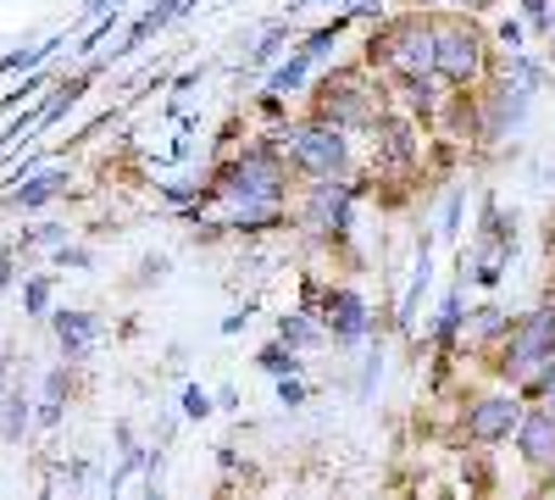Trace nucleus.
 Segmentation results:
<instances>
[{
    "instance_id": "nucleus-1",
    "label": "nucleus",
    "mask_w": 555,
    "mask_h": 500,
    "mask_svg": "<svg viewBox=\"0 0 555 500\" xmlns=\"http://www.w3.org/2000/svg\"><path fill=\"white\" fill-rule=\"evenodd\" d=\"M378 67H366V62H339L334 73H322L311 84V117L322 123H334L345 133H366L395 101H389V78H373Z\"/></svg>"
},
{
    "instance_id": "nucleus-2",
    "label": "nucleus",
    "mask_w": 555,
    "mask_h": 500,
    "mask_svg": "<svg viewBox=\"0 0 555 500\" xmlns=\"http://www.w3.org/2000/svg\"><path fill=\"white\" fill-rule=\"evenodd\" d=\"M289 156L272 140H250L245 151H234L228 162H217L206 172V195L211 201H289Z\"/></svg>"
},
{
    "instance_id": "nucleus-3",
    "label": "nucleus",
    "mask_w": 555,
    "mask_h": 500,
    "mask_svg": "<svg viewBox=\"0 0 555 500\" xmlns=\"http://www.w3.org/2000/svg\"><path fill=\"white\" fill-rule=\"evenodd\" d=\"M366 67H378L384 78H423L439 73V51H434V12H389L373 34H366Z\"/></svg>"
},
{
    "instance_id": "nucleus-4",
    "label": "nucleus",
    "mask_w": 555,
    "mask_h": 500,
    "mask_svg": "<svg viewBox=\"0 0 555 500\" xmlns=\"http://www.w3.org/2000/svg\"><path fill=\"white\" fill-rule=\"evenodd\" d=\"M272 140L284 145L289 167L300 178H345L356 167V151H350V133L334 128V123H322V117H295V123H278L272 128Z\"/></svg>"
},
{
    "instance_id": "nucleus-5",
    "label": "nucleus",
    "mask_w": 555,
    "mask_h": 500,
    "mask_svg": "<svg viewBox=\"0 0 555 500\" xmlns=\"http://www.w3.org/2000/svg\"><path fill=\"white\" fill-rule=\"evenodd\" d=\"M434 51H439V78L450 89H483L494 73V56H500L483 39V28L455 12H434Z\"/></svg>"
},
{
    "instance_id": "nucleus-6",
    "label": "nucleus",
    "mask_w": 555,
    "mask_h": 500,
    "mask_svg": "<svg viewBox=\"0 0 555 500\" xmlns=\"http://www.w3.org/2000/svg\"><path fill=\"white\" fill-rule=\"evenodd\" d=\"M555 356V300H539L533 311H522V317H512V334L500 339V350H494V379L500 384H522V379H533L544 361Z\"/></svg>"
},
{
    "instance_id": "nucleus-7",
    "label": "nucleus",
    "mask_w": 555,
    "mask_h": 500,
    "mask_svg": "<svg viewBox=\"0 0 555 500\" xmlns=\"http://www.w3.org/2000/svg\"><path fill=\"white\" fill-rule=\"evenodd\" d=\"M361 178H306L300 190V206H295V222L322 240V245H345L350 240V222H356V201H361Z\"/></svg>"
},
{
    "instance_id": "nucleus-8",
    "label": "nucleus",
    "mask_w": 555,
    "mask_h": 500,
    "mask_svg": "<svg viewBox=\"0 0 555 500\" xmlns=\"http://www.w3.org/2000/svg\"><path fill=\"white\" fill-rule=\"evenodd\" d=\"M517 256V217H505L494 195H483V217H478V234L461 256V279L478 284V290H500L505 267Z\"/></svg>"
},
{
    "instance_id": "nucleus-9",
    "label": "nucleus",
    "mask_w": 555,
    "mask_h": 500,
    "mask_svg": "<svg viewBox=\"0 0 555 500\" xmlns=\"http://www.w3.org/2000/svg\"><path fill=\"white\" fill-rule=\"evenodd\" d=\"M528 412V400L505 384V389H483V395H467V406H461V439L467 445H512L517 439V423Z\"/></svg>"
},
{
    "instance_id": "nucleus-10",
    "label": "nucleus",
    "mask_w": 555,
    "mask_h": 500,
    "mask_svg": "<svg viewBox=\"0 0 555 500\" xmlns=\"http://www.w3.org/2000/svg\"><path fill=\"white\" fill-rule=\"evenodd\" d=\"M366 140H373V172L378 178H411L416 167H423V128H416L411 112H384L373 128H366Z\"/></svg>"
},
{
    "instance_id": "nucleus-11",
    "label": "nucleus",
    "mask_w": 555,
    "mask_h": 500,
    "mask_svg": "<svg viewBox=\"0 0 555 500\" xmlns=\"http://www.w3.org/2000/svg\"><path fill=\"white\" fill-rule=\"evenodd\" d=\"M317 317H322V329H328L334 350L373 345V306H366V295L356 284H322Z\"/></svg>"
},
{
    "instance_id": "nucleus-12",
    "label": "nucleus",
    "mask_w": 555,
    "mask_h": 500,
    "mask_svg": "<svg viewBox=\"0 0 555 500\" xmlns=\"http://www.w3.org/2000/svg\"><path fill=\"white\" fill-rule=\"evenodd\" d=\"M517 457L533 473H555V412L544 400H528V412L517 423Z\"/></svg>"
},
{
    "instance_id": "nucleus-13",
    "label": "nucleus",
    "mask_w": 555,
    "mask_h": 500,
    "mask_svg": "<svg viewBox=\"0 0 555 500\" xmlns=\"http://www.w3.org/2000/svg\"><path fill=\"white\" fill-rule=\"evenodd\" d=\"M101 339V317L95 311H56V345L67 361H83Z\"/></svg>"
},
{
    "instance_id": "nucleus-14",
    "label": "nucleus",
    "mask_w": 555,
    "mask_h": 500,
    "mask_svg": "<svg viewBox=\"0 0 555 500\" xmlns=\"http://www.w3.org/2000/svg\"><path fill=\"white\" fill-rule=\"evenodd\" d=\"M278 339L295 345L300 356H306V350H328V345H334V339H328V329H322V317H317L311 306H295V311L278 317Z\"/></svg>"
},
{
    "instance_id": "nucleus-15",
    "label": "nucleus",
    "mask_w": 555,
    "mask_h": 500,
    "mask_svg": "<svg viewBox=\"0 0 555 500\" xmlns=\"http://www.w3.org/2000/svg\"><path fill=\"white\" fill-rule=\"evenodd\" d=\"M300 34H295V17H278V23H267L261 34H256V44L245 51V67L250 73H267L278 56H284V44H295Z\"/></svg>"
},
{
    "instance_id": "nucleus-16",
    "label": "nucleus",
    "mask_w": 555,
    "mask_h": 500,
    "mask_svg": "<svg viewBox=\"0 0 555 500\" xmlns=\"http://www.w3.org/2000/svg\"><path fill=\"white\" fill-rule=\"evenodd\" d=\"M311 73H317V62L300 51V39H295L289 56H278V62L267 67V89H278V95H300V89L311 84Z\"/></svg>"
},
{
    "instance_id": "nucleus-17",
    "label": "nucleus",
    "mask_w": 555,
    "mask_h": 500,
    "mask_svg": "<svg viewBox=\"0 0 555 500\" xmlns=\"http://www.w3.org/2000/svg\"><path fill=\"white\" fill-rule=\"evenodd\" d=\"M62 190H67V167L34 172V178H23V184L12 190V206H17V211H39V206H51Z\"/></svg>"
},
{
    "instance_id": "nucleus-18",
    "label": "nucleus",
    "mask_w": 555,
    "mask_h": 500,
    "mask_svg": "<svg viewBox=\"0 0 555 500\" xmlns=\"http://www.w3.org/2000/svg\"><path fill=\"white\" fill-rule=\"evenodd\" d=\"M461 334H467L473 345H500L505 334H512V311H505L500 300H483V306L467 311V329Z\"/></svg>"
},
{
    "instance_id": "nucleus-19",
    "label": "nucleus",
    "mask_w": 555,
    "mask_h": 500,
    "mask_svg": "<svg viewBox=\"0 0 555 500\" xmlns=\"http://www.w3.org/2000/svg\"><path fill=\"white\" fill-rule=\"evenodd\" d=\"M256 368L267 373V379H295V373H306V356L295 350V345H284V339H267L261 350H256Z\"/></svg>"
},
{
    "instance_id": "nucleus-20",
    "label": "nucleus",
    "mask_w": 555,
    "mask_h": 500,
    "mask_svg": "<svg viewBox=\"0 0 555 500\" xmlns=\"http://www.w3.org/2000/svg\"><path fill=\"white\" fill-rule=\"evenodd\" d=\"M62 395H67V368H51L44 373V400H39V423L44 428L62 423Z\"/></svg>"
},
{
    "instance_id": "nucleus-21",
    "label": "nucleus",
    "mask_w": 555,
    "mask_h": 500,
    "mask_svg": "<svg viewBox=\"0 0 555 500\" xmlns=\"http://www.w3.org/2000/svg\"><path fill=\"white\" fill-rule=\"evenodd\" d=\"M56 44H62V39H44V44H28V51H12V56H0V78H7V73H17V67H23V73H34V67H39L44 56L56 51Z\"/></svg>"
},
{
    "instance_id": "nucleus-22",
    "label": "nucleus",
    "mask_w": 555,
    "mask_h": 500,
    "mask_svg": "<svg viewBox=\"0 0 555 500\" xmlns=\"http://www.w3.org/2000/svg\"><path fill=\"white\" fill-rule=\"evenodd\" d=\"M28 412H34V406H28V395H7V423H0V434H7V439H23V428H28Z\"/></svg>"
},
{
    "instance_id": "nucleus-23",
    "label": "nucleus",
    "mask_w": 555,
    "mask_h": 500,
    "mask_svg": "<svg viewBox=\"0 0 555 500\" xmlns=\"http://www.w3.org/2000/svg\"><path fill=\"white\" fill-rule=\"evenodd\" d=\"M378 379H384V345H373V350H366V361H361V384H356V395L366 400V395H373V389H378Z\"/></svg>"
},
{
    "instance_id": "nucleus-24",
    "label": "nucleus",
    "mask_w": 555,
    "mask_h": 500,
    "mask_svg": "<svg viewBox=\"0 0 555 500\" xmlns=\"http://www.w3.org/2000/svg\"><path fill=\"white\" fill-rule=\"evenodd\" d=\"M211 406H217V395H206L201 384H183V418L206 423V418H211Z\"/></svg>"
},
{
    "instance_id": "nucleus-25",
    "label": "nucleus",
    "mask_w": 555,
    "mask_h": 500,
    "mask_svg": "<svg viewBox=\"0 0 555 500\" xmlns=\"http://www.w3.org/2000/svg\"><path fill=\"white\" fill-rule=\"evenodd\" d=\"M306 400H311V389L300 384V373L295 379H278V406H284V412H300Z\"/></svg>"
},
{
    "instance_id": "nucleus-26",
    "label": "nucleus",
    "mask_w": 555,
    "mask_h": 500,
    "mask_svg": "<svg viewBox=\"0 0 555 500\" xmlns=\"http://www.w3.org/2000/svg\"><path fill=\"white\" fill-rule=\"evenodd\" d=\"M517 7L528 12L522 23H528L533 34H555V17H550V0H517Z\"/></svg>"
},
{
    "instance_id": "nucleus-27",
    "label": "nucleus",
    "mask_w": 555,
    "mask_h": 500,
    "mask_svg": "<svg viewBox=\"0 0 555 500\" xmlns=\"http://www.w3.org/2000/svg\"><path fill=\"white\" fill-rule=\"evenodd\" d=\"M522 34H528V23H522V17H500L494 44H500V51H522Z\"/></svg>"
},
{
    "instance_id": "nucleus-28",
    "label": "nucleus",
    "mask_w": 555,
    "mask_h": 500,
    "mask_svg": "<svg viewBox=\"0 0 555 500\" xmlns=\"http://www.w3.org/2000/svg\"><path fill=\"white\" fill-rule=\"evenodd\" d=\"M23 306H28V317H44V306H51V279H28Z\"/></svg>"
},
{
    "instance_id": "nucleus-29",
    "label": "nucleus",
    "mask_w": 555,
    "mask_h": 500,
    "mask_svg": "<svg viewBox=\"0 0 555 500\" xmlns=\"http://www.w3.org/2000/svg\"><path fill=\"white\" fill-rule=\"evenodd\" d=\"M461 211H467V190H450V201H444V240H455V229H461Z\"/></svg>"
},
{
    "instance_id": "nucleus-30",
    "label": "nucleus",
    "mask_w": 555,
    "mask_h": 500,
    "mask_svg": "<svg viewBox=\"0 0 555 500\" xmlns=\"http://www.w3.org/2000/svg\"><path fill=\"white\" fill-rule=\"evenodd\" d=\"M56 261L83 272V267H95V251H83V245H67V240H62V245H56Z\"/></svg>"
},
{
    "instance_id": "nucleus-31",
    "label": "nucleus",
    "mask_w": 555,
    "mask_h": 500,
    "mask_svg": "<svg viewBox=\"0 0 555 500\" xmlns=\"http://www.w3.org/2000/svg\"><path fill=\"white\" fill-rule=\"evenodd\" d=\"M167 272H172V261H167V256H145V261H139V279H145V284H162Z\"/></svg>"
},
{
    "instance_id": "nucleus-32",
    "label": "nucleus",
    "mask_w": 555,
    "mask_h": 500,
    "mask_svg": "<svg viewBox=\"0 0 555 500\" xmlns=\"http://www.w3.org/2000/svg\"><path fill=\"white\" fill-rule=\"evenodd\" d=\"M250 311H256L250 300H245V311H228V323H222V334H240V329H245V317H250Z\"/></svg>"
},
{
    "instance_id": "nucleus-33",
    "label": "nucleus",
    "mask_w": 555,
    "mask_h": 500,
    "mask_svg": "<svg viewBox=\"0 0 555 500\" xmlns=\"http://www.w3.org/2000/svg\"><path fill=\"white\" fill-rule=\"evenodd\" d=\"M539 400H544V406H550V412H555V379H550V384L539 389Z\"/></svg>"
},
{
    "instance_id": "nucleus-34",
    "label": "nucleus",
    "mask_w": 555,
    "mask_h": 500,
    "mask_svg": "<svg viewBox=\"0 0 555 500\" xmlns=\"http://www.w3.org/2000/svg\"><path fill=\"white\" fill-rule=\"evenodd\" d=\"M411 7H423V12H428V7H444V0H411Z\"/></svg>"
}]
</instances>
